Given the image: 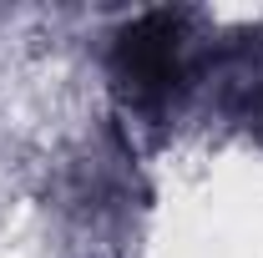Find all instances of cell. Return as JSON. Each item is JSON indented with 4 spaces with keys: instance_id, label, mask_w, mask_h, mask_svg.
Masks as SVG:
<instances>
[{
    "instance_id": "obj_1",
    "label": "cell",
    "mask_w": 263,
    "mask_h": 258,
    "mask_svg": "<svg viewBox=\"0 0 263 258\" xmlns=\"http://www.w3.org/2000/svg\"><path fill=\"white\" fill-rule=\"evenodd\" d=\"M111 76L137 106H167L187 81V15L147 10L117 31Z\"/></svg>"
}]
</instances>
